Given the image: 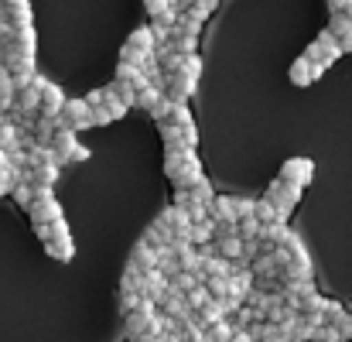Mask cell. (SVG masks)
<instances>
[{
    "label": "cell",
    "instance_id": "1",
    "mask_svg": "<svg viewBox=\"0 0 352 342\" xmlns=\"http://www.w3.org/2000/svg\"><path fill=\"white\" fill-rule=\"evenodd\" d=\"M24 213L31 216L34 226H38V223H55V220H62V206H58V199H55V189H52V185H38V189H34V199H31V206H28Z\"/></svg>",
    "mask_w": 352,
    "mask_h": 342
},
{
    "label": "cell",
    "instance_id": "2",
    "mask_svg": "<svg viewBox=\"0 0 352 342\" xmlns=\"http://www.w3.org/2000/svg\"><path fill=\"white\" fill-rule=\"evenodd\" d=\"M305 55H308L315 65L329 69L332 62H339V55H342V45H339V38H336V34L325 28V31H322V34H318V38L308 45V52H305Z\"/></svg>",
    "mask_w": 352,
    "mask_h": 342
},
{
    "label": "cell",
    "instance_id": "3",
    "mask_svg": "<svg viewBox=\"0 0 352 342\" xmlns=\"http://www.w3.org/2000/svg\"><path fill=\"white\" fill-rule=\"evenodd\" d=\"M301 195H305V189H298V185H291V182H284V178H274V182L267 185V199L284 213V220H291V213H294V206L301 202Z\"/></svg>",
    "mask_w": 352,
    "mask_h": 342
},
{
    "label": "cell",
    "instance_id": "4",
    "mask_svg": "<svg viewBox=\"0 0 352 342\" xmlns=\"http://www.w3.org/2000/svg\"><path fill=\"white\" fill-rule=\"evenodd\" d=\"M58 123L79 133V130L93 127V107H89L86 100H65V107H62V114H58Z\"/></svg>",
    "mask_w": 352,
    "mask_h": 342
},
{
    "label": "cell",
    "instance_id": "5",
    "mask_svg": "<svg viewBox=\"0 0 352 342\" xmlns=\"http://www.w3.org/2000/svg\"><path fill=\"white\" fill-rule=\"evenodd\" d=\"M280 178L291 182V185H298V189H305L315 178V161L311 158H287L284 168H280Z\"/></svg>",
    "mask_w": 352,
    "mask_h": 342
},
{
    "label": "cell",
    "instance_id": "6",
    "mask_svg": "<svg viewBox=\"0 0 352 342\" xmlns=\"http://www.w3.org/2000/svg\"><path fill=\"white\" fill-rule=\"evenodd\" d=\"M157 220L171 229L175 236H182V239H192V216H188V209H185V206H168V209H164Z\"/></svg>",
    "mask_w": 352,
    "mask_h": 342
},
{
    "label": "cell",
    "instance_id": "7",
    "mask_svg": "<svg viewBox=\"0 0 352 342\" xmlns=\"http://www.w3.org/2000/svg\"><path fill=\"white\" fill-rule=\"evenodd\" d=\"M52 147H55L58 164H72V154H76V147H79V133L58 123V130H55V137H52Z\"/></svg>",
    "mask_w": 352,
    "mask_h": 342
},
{
    "label": "cell",
    "instance_id": "8",
    "mask_svg": "<svg viewBox=\"0 0 352 342\" xmlns=\"http://www.w3.org/2000/svg\"><path fill=\"white\" fill-rule=\"evenodd\" d=\"M164 315H171V319H178V322H185L188 315H195V308L188 305V298L182 295V291H175L171 284H168V291H164V298H161V305H157Z\"/></svg>",
    "mask_w": 352,
    "mask_h": 342
},
{
    "label": "cell",
    "instance_id": "9",
    "mask_svg": "<svg viewBox=\"0 0 352 342\" xmlns=\"http://www.w3.org/2000/svg\"><path fill=\"white\" fill-rule=\"evenodd\" d=\"M41 116H58L62 114V107H65V93H62V86H55L52 79H45L41 76Z\"/></svg>",
    "mask_w": 352,
    "mask_h": 342
},
{
    "label": "cell",
    "instance_id": "10",
    "mask_svg": "<svg viewBox=\"0 0 352 342\" xmlns=\"http://www.w3.org/2000/svg\"><path fill=\"white\" fill-rule=\"evenodd\" d=\"M195 86H199V79L188 76V72L168 76V96H171L175 103H188V96H195Z\"/></svg>",
    "mask_w": 352,
    "mask_h": 342
},
{
    "label": "cell",
    "instance_id": "11",
    "mask_svg": "<svg viewBox=\"0 0 352 342\" xmlns=\"http://www.w3.org/2000/svg\"><path fill=\"white\" fill-rule=\"evenodd\" d=\"M192 164H202V161H199V154H195L192 147L168 151V158H164V175H168V178H175V175H182V171H185V168H192Z\"/></svg>",
    "mask_w": 352,
    "mask_h": 342
},
{
    "label": "cell",
    "instance_id": "12",
    "mask_svg": "<svg viewBox=\"0 0 352 342\" xmlns=\"http://www.w3.org/2000/svg\"><path fill=\"white\" fill-rule=\"evenodd\" d=\"M164 291H168V274H161L157 267H154V270H144V284H140V295H144V298H151L154 305H161Z\"/></svg>",
    "mask_w": 352,
    "mask_h": 342
},
{
    "label": "cell",
    "instance_id": "13",
    "mask_svg": "<svg viewBox=\"0 0 352 342\" xmlns=\"http://www.w3.org/2000/svg\"><path fill=\"white\" fill-rule=\"evenodd\" d=\"M287 76H291V83H294V86H301V89H305V86H311V83L318 79V69H315V62H311L308 55H301V58H294V62H291V72H287Z\"/></svg>",
    "mask_w": 352,
    "mask_h": 342
},
{
    "label": "cell",
    "instance_id": "14",
    "mask_svg": "<svg viewBox=\"0 0 352 342\" xmlns=\"http://www.w3.org/2000/svg\"><path fill=\"white\" fill-rule=\"evenodd\" d=\"M195 319H199V325L202 329H209L212 322H223V319H230V312H226V305H223V298H209L199 312H195Z\"/></svg>",
    "mask_w": 352,
    "mask_h": 342
},
{
    "label": "cell",
    "instance_id": "15",
    "mask_svg": "<svg viewBox=\"0 0 352 342\" xmlns=\"http://www.w3.org/2000/svg\"><path fill=\"white\" fill-rule=\"evenodd\" d=\"M209 216H212L216 223H239L236 206H233V195H216V199L209 202Z\"/></svg>",
    "mask_w": 352,
    "mask_h": 342
},
{
    "label": "cell",
    "instance_id": "16",
    "mask_svg": "<svg viewBox=\"0 0 352 342\" xmlns=\"http://www.w3.org/2000/svg\"><path fill=\"white\" fill-rule=\"evenodd\" d=\"M329 31L339 38L342 52H352V17L349 14H332L329 17Z\"/></svg>",
    "mask_w": 352,
    "mask_h": 342
},
{
    "label": "cell",
    "instance_id": "17",
    "mask_svg": "<svg viewBox=\"0 0 352 342\" xmlns=\"http://www.w3.org/2000/svg\"><path fill=\"white\" fill-rule=\"evenodd\" d=\"M280 250H284V257H287L291 264H305V267H311V257H308V250H305V243H301L298 233H287V239L280 243Z\"/></svg>",
    "mask_w": 352,
    "mask_h": 342
},
{
    "label": "cell",
    "instance_id": "18",
    "mask_svg": "<svg viewBox=\"0 0 352 342\" xmlns=\"http://www.w3.org/2000/svg\"><path fill=\"white\" fill-rule=\"evenodd\" d=\"M130 264H137L140 270H154V267H157V250L140 236V243H137V246H133V253H130Z\"/></svg>",
    "mask_w": 352,
    "mask_h": 342
},
{
    "label": "cell",
    "instance_id": "19",
    "mask_svg": "<svg viewBox=\"0 0 352 342\" xmlns=\"http://www.w3.org/2000/svg\"><path fill=\"white\" fill-rule=\"evenodd\" d=\"M45 250H48V257H55V260H62V264H69V260L76 257V243H72V236H55V239L45 243Z\"/></svg>",
    "mask_w": 352,
    "mask_h": 342
},
{
    "label": "cell",
    "instance_id": "20",
    "mask_svg": "<svg viewBox=\"0 0 352 342\" xmlns=\"http://www.w3.org/2000/svg\"><path fill=\"white\" fill-rule=\"evenodd\" d=\"M126 45H130V48H137V52H144V55H154L157 38H154V31H151V28H137V31H130Z\"/></svg>",
    "mask_w": 352,
    "mask_h": 342
},
{
    "label": "cell",
    "instance_id": "21",
    "mask_svg": "<svg viewBox=\"0 0 352 342\" xmlns=\"http://www.w3.org/2000/svg\"><path fill=\"white\" fill-rule=\"evenodd\" d=\"M55 130H58V116H34V127H31V133H34V140L38 144H52V137H55Z\"/></svg>",
    "mask_w": 352,
    "mask_h": 342
},
{
    "label": "cell",
    "instance_id": "22",
    "mask_svg": "<svg viewBox=\"0 0 352 342\" xmlns=\"http://www.w3.org/2000/svg\"><path fill=\"white\" fill-rule=\"evenodd\" d=\"M253 216L260 220V226H263V223H287V220H284V213H280V209H277V206H274L267 195H263V199H256V209H253Z\"/></svg>",
    "mask_w": 352,
    "mask_h": 342
},
{
    "label": "cell",
    "instance_id": "23",
    "mask_svg": "<svg viewBox=\"0 0 352 342\" xmlns=\"http://www.w3.org/2000/svg\"><path fill=\"white\" fill-rule=\"evenodd\" d=\"M216 246H219V253L226 257V260H239L243 253H246V239L243 236H223V239H216Z\"/></svg>",
    "mask_w": 352,
    "mask_h": 342
},
{
    "label": "cell",
    "instance_id": "24",
    "mask_svg": "<svg viewBox=\"0 0 352 342\" xmlns=\"http://www.w3.org/2000/svg\"><path fill=\"white\" fill-rule=\"evenodd\" d=\"M161 100H164V89H157V86H144V89H137V103H133V107H140V110L151 114Z\"/></svg>",
    "mask_w": 352,
    "mask_h": 342
},
{
    "label": "cell",
    "instance_id": "25",
    "mask_svg": "<svg viewBox=\"0 0 352 342\" xmlns=\"http://www.w3.org/2000/svg\"><path fill=\"white\" fill-rule=\"evenodd\" d=\"M216 239V220H202V223H192V243L202 246V243H212Z\"/></svg>",
    "mask_w": 352,
    "mask_h": 342
},
{
    "label": "cell",
    "instance_id": "26",
    "mask_svg": "<svg viewBox=\"0 0 352 342\" xmlns=\"http://www.w3.org/2000/svg\"><path fill=\"white\" fill-rule=\"evenodd\" d=\"M233 322L230 319H223V322H212L209 329H206V342H230L233 339Z\"/></svg>",
    "mask_w": 352,
    "mask_h": 342
},
{
    "label": "cell",
    "instance_id": "27",
    "mask_svg": "<svg viewBox=\"0 0 352 342\" xmlns=\"http://www.w3.org/2000/svg\"><path fill=\"white\" fill-rule=\"evenodd\" d=\"M161 123L188 127V123H195V116H192V110H188V103H171V114H168V120H161Z\"/></svg>",
    "mask_w": 352,
    "mask_h": 342
},
{
    "label": "cell",
    "instance_id": "28",
    "mask_svg": "<svg viewBox=\"0 0 352 342\" xmlns=\"http://www.w3.org/2000/svg\"><path fill=\"white\" fill-rule=\"evenodd\" d=\"M168 284H171L175 291H182V295H188V291H192L195 284H202V277H199V274H192V270H178V274H175V277L168 281Z\"/></svg>",
    "mask_w": 352,
    "mask_h": 342
},
{
    "label": "cell",
    "instance_id": "29",
    "mask_svg": "<svg viewBox=\"0 0 352 342\" xmlns=\"http://www.w3.org/2000/svg\"><path fill=\"white\" fill-rule=\"evenodd\" d=\"M199 178H202V164H192V168H185L182 175L171 178V189H192Z\"/></svg>",
    "mask_w": 352,
    "mask_h": 342
},
{
    "label": "cell",
    "instance_id": "30",
    "mask_svg": "<svg viewBox=\"0 0 352 342\" xmlns=\"http://www.w3.org/2000/svg\"><path fill=\"white\" fill-rule=\"evenodd\" d=\"M192 199H195V202H206V206L216 199V189H212V182H209L206 175H202V178L192 185Z\"/></svg>",
    "mask_w": 352,
    "mask_h": 342
},
{
    "label": "cell",
    "instance_id": "31",
    "mask_svg": "<svg viewBox=\"0 0 352 342\" xmlns=\"http://www.w3.org/2000/svg\"><path fill=\"white\" fill-rule=\"evenodd\" d=\"M236 233H239L246 243H250V239H260V220H256V216H246V220H239V223H236Z\"/></svg>",
    "mask_w": 352,
    "mask_h": 342
},
{
    "label": "cell",
    "instance_id": "32",
    "mask_svg": "<svg viewBox=\"0 0 352 342\" xmlns=\"http://www.w3.org/2000/svg\"><path fill=\"white\" fill-rule=\"evenodd\" d=\"M10 195H14V202H17V206H24V209H28V206H31V199H34V185H31V182H17Z\"/></svg>",
    "mask_w": 352,
    "mask_h": 342
},
{
    "label": "cell",
    "instance_id": "33",
    "mask_svg": "<svg viewBox=\"0 0 352 342\" xmlns=\"http://www.w3.org/2000/svg\"><path fill=\"white\" fill-rule=\"evenodd\" d=\"M206 288H209L212 298H226V295H230V277H226V274H219V277H206Z\"/></svg>",
    "mask_w": 352,
    "mask_h": 342
},
{
    "label": "cell",
    "instance_id": "34",
    "mask_svg": "<svg viewBox=\"0 0 352 342\" xmlns=\"http://www.w3.org/2000/svg\"><path fill=\"white\" fill-rule=\"evenodd\" d=\"M185 298H188V305H192V308L199 312V308H202V305H206V301H209L212 295H209V288H206V281H202V284H195V288H192V291H188Z\"/></svg>",
    "mask_w": 352,
    "mask_h": 342
},
{
    "label": "cell",
    "instance_id": "35",
    "mask_svg": "<svg viewBox=\"0 0 352 342\" xmlns=\"http://www.w3.org/2000/svg\"><path fill=\"white\" fill-rule=\"evenodd\" d=\"M178 72H188V76H202V58L192 52V55H182V65H178Z\"/></svg>",
    "mask_w": 352,
    "mask_h": 342
},
{
    "label": "cell",
    "instance_id": "36",
    "mask_svg": "<svg viewBox=\"0 0 352 342\" xmlns=\"http://www.w3.org/2000/svg\"><path fill=\"white\" fill-rule=\"evenodd\" d=\"M147 58H151V55H144V52H137V48H130V45L120 48V62H130V65H137V69H140Z\"/></svg>",
    "mask_w": 352,
    "mask_h": 342
},
{
    "label": "cell",
    "instance_id": "37",
    "mask_svg": "<svg viewBox=\"0 0 352 342\" xmlns=\"http://www.w3.org/2000/svg\"><path fill=\"white\" fill-rule=\"evenodd\" d=\"M140 298H144L140 291H120V312H123V315H130V312L140 305Z\"/></svg>",
    "mask_w": 352,
    "mask_h": 342
},
{
    "label": "cell",
    "instance_id": "38",
    "mask_svg": "<svg viewBox=\"0 0 352 342\" xmlns=\"http://www.w3.org/2000/svg\"><path fill=\"white\" fill-rule=\"evenodd\" d=\"M233 206H236V216H239V220H246V216H253V209H256V199H243V195H233Z\"/></svg>",
    "mask_w": 352,
    "mask_h": 342
},
{
    "label": "cell",
    "instance_id": "39",
    "mask_svg": "<svg viewBox=\"0 0 352 342\" xmlns=\"http://www.w3.org/2000/svg\"><path fill=\"white\" fill-rule=\"evenodd\" d=\"M107 123H113V114L107 107H93V127H107Z\"/></svg>",
    "mask_w": 352,
    "mask_h": 342
},
{
    "label": "cell",
    "instance_id": "40",
    "mask_svg": "<svg viewBox=\"0 0 352 342\" xmlns=\"http://www.w3.org/2000/svg\"><path fill=\"white\" fill-rule=\"evenodd\" d=\"M3 38H14V24H10V17H7V10L0 7V41Z\"/></svg>",
    "mask_w": 352,
    "mask_h": 342
},
{
    "label": "cell",
    "instance_id": "41",
    "mask_svg": "<svg viewBox=\"0 0 352 342\" xmlns=\"http://www.w3.org/2000/svg\"><path fill=\"white\" fill-rule=\"evenodd\" d=\"M332 14H349L352 17V0H325Z\"/></svg>",
    "mask_w": 352,
    "mask_h": 342
},
{
    "label": "cell",
    "instance_id": "42",
    "mask_svg": "<svg viewBox=\"0 0 352 342\" xmlns=\"http://www.w3.org/2000/svg\"><path fill=\"white\" fill-rule=\"evenodd\" d=\"M103 100H107V89H93V93L86 96V103H89V107H103Z\"/></svg>",
    "mask_w": 352,
    "mask_h": 342
},
{
    "label": "cell",
    "instance_id": "43",
    "mask_svg": "<svg viewBox=\"0 0 352 342\" xmlns=\"http://www.w3.org/2000/svg\"><path fill=\"white\" fill-rule=\"evenodd\" d=\"M230 342H256V339L250 336V329H236V332H233V339H230Z\"/></svg>",
    "mask_w": 352,
    "mask_h": 342
},
{
    "label": "cell",
    "instance_id": "44",
    "mask_svg": "<svg viewBox=\"0 0 352 342\" xmlns=\"http://www.w3.org/2000/svg\"><path fill=\"white\" fill-rule=\"evenodd\" d=\"M10 168H14V164H10V154L0 147V171H10Z\"/></svg>",
    "mask_w": 352,
    "mask_h": 342
},
{
    "label": "cell",
    "instance_id": "45",
    "mask_svg": "<svg viewBox=\"0 0 352 342\" xmlns=\"http://www.w3.org/2000/svg\"><path fill=\"white\" fill-rule=\"evenodd\" d=\"M86 158H89V151L79 144V147H76V154H72V161H86Z\"/></svg>",
    "mask_w": 352,
    "mask_h": 342
},
{
    "label": "cell",
    "instance_id": "46",
    "mask_svg": "<svg viewBox=\"0 0 352 342\" xmlns=\"http://www.w3.org/2000/svg\"><path fill=\"white\" fill-rule=\"evenodd\" d=\"M195 3H202V0H178V10H185V7H195Z\"/></svg>",
    "mask_w": 352,
    "mask_h": 342
},
{
    "label": "cell",
    "instance_id": "47",
    "mask_svg": "<svg viewBox=\"0 0 352 342\" xmlns=\"http://www.w3.org/2000/svg\"><path fill=\"white\" fill-rule=\"evenodd\" d=\"M202 3H206L209 10H216V3H219V0H202Z\"/></svg>",
    "mask_w": 352,
    "mask_h": 342
},
{
    "label": "cell",
    "instance_id": "48",
    "mask_svg": "<svg viewBox=\"0 0 352 342\" xmlns=\"http://www.w3.org/2000/svg\"><path fill=\"white\" fill-rule=\"evenodd\" d=\"M0 3H3V0H0Z\"/></svg>",
    "mask_w": 352,
    "mask_h": 342
}]
</instances>
